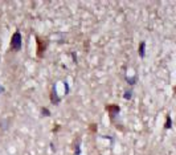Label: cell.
Returning a JSON list of instances; mask_svg holds the SVG:
<instances>
[{
	"label": "cell",
	"mask_w": 176,
	"mask_h": 155,
	"mask_svg": "<svg viewBox=\"0 0 176 155\" xmlns=\"http://www.w3.org/2000/svg\"><path fill=\"white\" fill-rule=\"evenodd\" d=\"M171 127H172V119H171V115L168 114L167 115V119H166V123H164V129L170 130Z\"/></svg>",
	"instance_id": "cell-7"
},
{
	"label": "cell",
	"mask_w": 176,
	"mask_h": 155,
	"mask_svg": "<svg viewBox=\"0 0 176 155\" xmlns=\"http://www.w3.org/2000/svg\"><path fill=\"white\" fill-rule=\"evenodd\" d=\"M145 54H146V44L142 41V43L139 44V57L143 58L145 57Z\"/></svg>",
	"instance_id": "cell-6"
},
{
	"label": "cell",
	"mask_w": 176,
	"mask_h": 155,
	"mask_svg": "<svg viewBox=\"0 0 176 155\" xmlns=\"http://www.w3.org/2000/svg\"><path fill=\"white\" fill-rule=\"evenodd\" d=\"M130 97H131V90H128V92L124 93V98H126V100H130Z\"/></svg>",
	"instance_id": "cell-10"
},
{
	"label": "cell",
	"mask_w": 176,
	"mask_h": 155,
	"mask_svg": "<svg viewBox=\"0 0 176 155\" xmlns=\"http://www.w3.org/2000/svg\"><path fill=\"white\" fill-rule=\"evenodd\" d=\"M21 44H23V40H21V33L19 31H16L13 33L12 39H11V50L13 52H19L21 49Z\"/></svg>",
	"instance_id": "cell-2"
},
{
	"label": "cell",
	"mask_w": 176,
	"mask_h": 155,
	"mask_svg": "<svg viewBox=\"0 0 176 155\" xmlns=\"http://www.w3.org/2000/svg\"><path fill=\"white\" fill-rule=\"evenodd\" d=\"M41 111H43V115H50V111H48L45 107H41Z\"/></svg>",
	"instance_id": "cell-9"
},
{
	"label": "cell",
	"mask_w": 176,
	"mask_h": 155,
	"mask_svg": "<svg viewBox=\"0 0 176 155\" xmlns=\"http://www.w3.org/2000/svg\"><path fill=\"white\" fill-rule=\"evenodd\" d=\"M50 101H52V103H54V105H57V103L60 102V98L57 96V93H56V86L52 88V93H50Z\"/></svg>",
	"instance_id": "cell-4"
},
{
	"label": "cell",
	"mask_w": 176,
	"mask_h": 155,
	"mask_svg": "<svg viewBox=\"0 0 176 155\" xmlns=\"http://www.w3.org/2000/svg\"><path fill=\"white\" fill-rule=\"evenodd\" d=\"M126 81L130 84V85H134V84L136 82V78L134 77V78H128V77H126Z\"/></svg>",
	"instance_id": "cell-8"
},
{
	"label": "cell",
	"mask_w": 176,
	"mask_h": 155,
	"mask_svg": "<svg viewBox=\"0 0 176 155\" xmlns=\"http://www.w3.org/2000/svg\"><path fill=\"white\" fill-rule=\"evenodd\" d=\"M74 151H76V155L81 154V139H80V137H77L76 142H74Z\"/></svg>",
	"instance_id": "cell-5"
},
{
	"label": "cell",
	"mask_w": 176,
	"mask_h": 155,
	"mask_svg": "<svg viewBox=\"0 0 176 155\" xmlns=\"http://www.w3.org/2000/svg\"><path fill=\"white\" fill-rule=\"evenodd\" d=\"M106 109H107V111L110 113V117H111V119L117 118L118 113H119V110H120L118 105H107V106H106Z\"/></svg>",
	"instance_id": "cell-3"
},
{
	"label": "cell",
	"mask_w": 176,
	"mask_h": 155,
	"mask_svg": "<svg viewBox=\"0 0 176 155\" xmlns=\"http://www.w3.org/2000/svg\"><path fill=\"white\" fill-rule=\"evenodd\" d=\"M36 43H37V49H36V54L37 57H44V53L46 48H48V41H46L45 39H43V37H39L36 36Z\"/></svg>",
	"instance_id": "cell-1"
}]
</instances>
